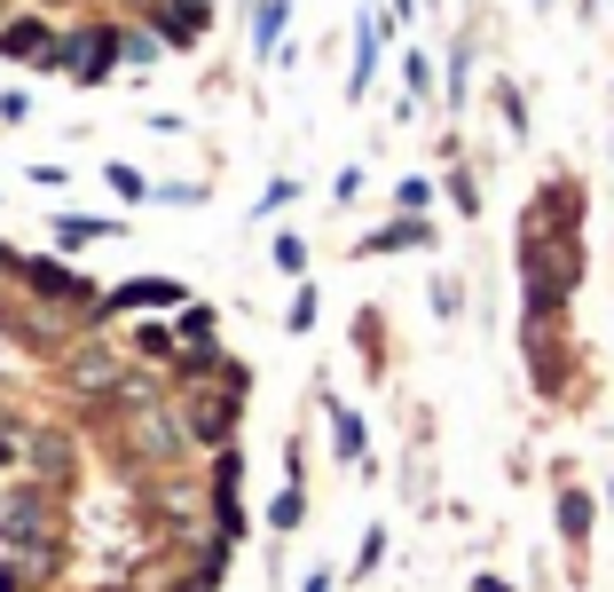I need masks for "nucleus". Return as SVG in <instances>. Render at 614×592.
I'll return each mask as SVG.
<instances>
[{"label":"nucleus","mask_w":614,"mask_h":592,"mask_svg":"<svg viewBox=\"0 0 614 592\" xmlns=\"http://www.w3.org/2000/svg\"><path fill=\"white\" fill-rule=\"evenodd\" d=\"M496 111H504L512 135H528V104H520V87H512V80H496Z\"/></svg>","instance_id":"14"},{"label":"nucleus","mask_w":614,"mask_h":592,"mask_svg":"<svg viewBox=\"0 0 614 592\" xmlns=\"http://www.w3.org/2000/svg\"><path fill=\"white\" fill-rule=\"evenodd\" d=\"M552 514H560V537L584 553L591 545V490H575V482H560V498H552Z\"/></svg>","instance_id":"8"},{"label":"nucleus","mask_w":614,"mask_h":592,"mask_svg":"<svg viewBox=\"0 0 614 592\" xmlns=\"http://www.w3.org/2000/svg\"><path fill=\"white\" fill-rule=\"evenodd\" d=\"M150 197H165V206H197V197H205V182H158Z\"/></svg>","instance_id":"22"},{"label":"nucleus","mask_w":614,"mask_h":592,"mask_svg":"<svg viewBox=\"0 0 614 592\" xmlns=\"http://www.w3.org/2000/svg\"><path fill=\"white\" fill-rule=\"evenodd\" d=\"M56 379L72 387V395H95V403H102V395L126 379V355H119V348H102V340H72V348L56 355Z\"/></svg>","instance_id":"2"},{"label":"nucleus","mask_w":614,"mask_h":592,"mask_svg":"<svg viewBox=\"0 0 614 592\" xmlns=\"http://www.w3.org/2000/svg\"><path fill=\"white\" fill-rule=\"evenodd\" d=\"M245 395H253V372H245V364H229V379H213V387H182V395H174L182 435L205 443V450H229L236 426H245Z\"/></svg>","instance_id":"1"},{"label":"nucleus","mask_w":614,"mask_h":592,"mask_svg":"<svg viewBox=\"0 0 614 592\" xmlns=\"http://www.w3.org/2000/svg\"><path fill=\"white\" fill-rule=\"evenodd\" d=\"M284 324H292V333H316V285H299V292H292Z\"/></svg>","instance_id":"15"},{"label":"nucleus","mask_w":614,"mask_h":592,"mask_svg":"<svg viewBox=\"0 0 614 592\" xmlns=\"http://www.w3.org/2000/svg\"><path fill=\"white\" fill-rule=\"evenodd\" d=\"M394 206H402V214H426V206H433V182H426V174H409V182L394 190Z\"/></svg>","instance_id":"16"},{"label":"nucleus","mask_w":614,"mask_h":592,"mask_svg":"<svg viewBox=\"0 0 614 592\" xmlns=\"http://www.w3.org/2000/svg\"><path fill=\"white\" fill-rule=\"evenodd\" d=\"M143 309H182V277H134V285H111L95 301V324L102 316H143Z\"/></svg>","instance_id":"3"},{"label":"nucleus","mask_w":614,"mask_h":592,"mask_svg":"<svg viewBox=\"0 0 614 592\" xmlns=\"http://www.w3.org/2000/svg\"><path fill=\"white\" fill-rule=\"evenodd\" d=\"M284 16H292L284 0H253V48H260V56H277V40H284Z\"/></svg>","instance_id":"11"},{"label":"nucleus","mask_w":614,"mask_h":592,"mask_svg":"<svg viewBox=\"0 0 614 592\" xmlns=\"http://www.w3.org/2000/svg\"><path fill=\"white\" fill-rule=\"evenodd\" d=\"M386 32H394V16H386V9H363V16H355V80H347L355 104L370 95V72H379V56H386Z\"/></svg>","instance_id":"5"},{"label":"nucleus","mask_w":614,"mask_h":592,"mask_svg":"<svg viewBox=\"0 0 614 592\" xmlns=\"http://www.w3.org/2000/svg\"><path fill=\"white\" fill-rule=\"evenodd\" d=\"M48 229H56V245H63V253H79V245H95V238H111L119 221H95V214H56Z\"/></svg>","instance_id":"9"},{"label":"nucleus","mask_w":614,"mask_h":592,"mask_svg":"<svg viewBox=\"0 0 614 592\" xmlns=\"http://www.w3.org/2000/svg\"><path fill=\"white\" fill-rule=\"evenodd\" d=\"M402 80H409V104H426V87H433V63H426V56H409V63H402Z\"/></svg>","instance_id":"19"},{"label":"nucleus","mask_w":614,"mask_h":592,"mask_svg":"<svg viewBox=\"0 0 614 592\" xmlns=\"http://www.w3.org/2000/svg\"><path fill=\"white\" fill-rule=\"evenodd\" d=\"M56 40H63V32H48L40 16L0 24V56H9V63H56Z\"/></svg>","instance_id":"6"},{"label":"nucleus","mask_w":614,"mask_h":592,"mask_svg":"<svg viewBox=\"0 0 614 592\" xmlns=\"http://www.w3.org/2000/svg\"><path fill=\"white\" fill-rule=\"evenodd\" d=\"M205 32H213V9H205V0H150V40L197 48Z\"/></svg>","instance_id":"4"},{"label":"nucleus","mask_w":614,"mask_h":592,"mask_svg":"<svg viewBox=\"0 0 614 592\" xmlns=\"http://www.w3.org/2000/svg\"><path fill=\"white\" fill-rule=\"evenodd\" d=\"M277 269H284V277H299V269H307V245L292 238V229H284V238H277Z\"/></svg>","instance_id":"21"},{"label":"nucleus","mask_w":614,"mask_h":592,"mask_svg":"<svg viewBox=\"0 0 614 592\" xmlns=\"http://www.w3.org/2000/svg\"><path fill=\"white\" fill-rule=\"evenodd\" d=\"M299 592H331V569H307V584Z\"/></svg>","instance_id":"23"},{"label":"nucleus","mask_w":614,"mask_h":592,"mask_svg":"<svg viewBox=\"0 0 614 592\" xmlns=\"http://www.w3.org/2000/svg\"><path fill=\"white\" fill-rule=\"evenodd\" d=\"M143 364H174V324H134V340H126Z\"/></svg>","instance_id":"12"},{"label":"nucleus","mask_w":614,"mask_h":592,"mask_svg":"<svg viewBox=\"0 0 614 592\" xmlns=\"http://www.w3.org/2000/svg\"><path fill=\"white\" fill-rule=\"evenodd\" d=\"M472 592H512V584L504 577H472Z\"/></svg>","instance_id":"24"},{"label":"nucleus","mask_w":614,"mask_h":592,"mask_svg":"<svg viewBox=\"0 0 614 592\" xmlns=\"http://www.w3.org/2000/svg\"><path fill=\"white\" fill-rule=\"evenodd\" d=\"M418 245H433V221H426V214H402V221H386V229H370L355 253L370 261V253H418Z\"/></svg>","instance_id":"7"},{"label":"nucleus","mask_w":614,"mask_h":592,"mask_svg":"<svg viewBox=\"0 0 614 592\" xmlns=\"http://www.w3.org/2000/svg\"><path fill=\"white\" fill-rule=\"evenodd\" d=\"M386 561V530H363V553H355V577H370Z\"/></svg>","instance_id":"18"},{"label":"nucleus","mask_w":614,"mask_h":592,"mask_svg":"<svg viewBox=\"0 0 614 592\" xmlns=\"http://www.w3.org/2000/svg\"><path fill=\"white\" fill-rule=\"evenodd\" d=\"M0 467H16V435H0Z\"/></svg>","instance_id":"25"},{"label":"nucleus","mask_w":614,"mask_h":592,"mask_svg":"<svg viewBox=\"0 0 614 592\" xmlns=\"http://www.w3.org/2000/svg\"><path fill=\"white\" fill-rule=\"evenodd\" d=\"M536 9H552V0H536Z\"/></svg>","instance_id":"26"},{"label":"nucleus","mask_w":614,"mask_h":592,"mask_svg":"<svg viewBox=\"0 0 614 592\" xmlns=\"http://www.w3.org/2000/svg\"><path fill=\"white\" fill-rule=\"evenodd\" d=\"M450 197H457V214H481V182H472L465 167H450Z\"/></svg>","instance_id":"17"},{"label":"nucleus","mask_w":614,"mask_h":592,"mask_svg":"<svg viewBox=\"0 0 614 592\" xmlns=\"http://www.w3.org/2000/svg\"><path fill=\"white\" fill-rule=\"evenodd\" d=\"M323 411H331V443H339V458L355 467V458H363V419L339 403V395H323Z\"/></svg>","instance_id":"10"},{"label":"nucleus","mask_w":614,"mask_h":592,"mask_svg":"<svg viewBox=\"0 0 614 592\" xmlns=\"http://www.w3.org/2000/svg\"><path fill=\"white\" fill-rule=\"evenodd\" d=\"M299 514H307V490H299V482H284V490H277V506H268V530H277V537H284V530H299Z\"/></svg>","instance_id":"13"},{"label":"nucleus","mask_w":614,"mask_h":592,"mask_svg":"<svg viewBox=\"0 0 614 592\" xmlns=\"http://www.w3.org/2000/svg\"><path fill=\"white\" fill-rule=\"evenodd\" d=\"M102 182H111L119 197H150V182H143V174H134V167H102Z\"/></svg>","instance_id":"20"}]
</instances>
